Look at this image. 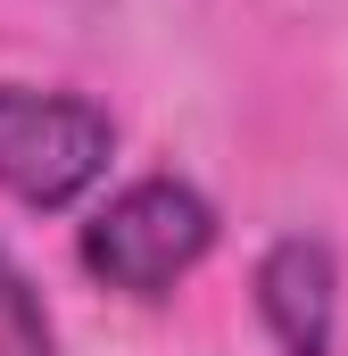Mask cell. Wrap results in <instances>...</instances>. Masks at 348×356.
Here are the masks:
<instances>
[{"label":"cell","mask_w":348,"mask_h":356,"mask_svg":"<svg viewBox=\"0 0 348 356\" xmlns=\"http://www.w3.org/2000/svg\"><path fill=\"white\" fill-rule=\"evenodd\" d=\"M207 249H216V207L182 175L125 182L84 224V273L125 298H174V282H191Z\"/></svg>","instance_id":"6da1fadb"},{"label":"cell","mask_w":348,"mask_h":356,"mask_svg":"<svg viewBox=\"0 0 348 356\" xmlns=\"http://www.w3.org/2000/svg\"><path fill=\"white\" fill-rule=\"evenodd\" d=\"M116 158L108 108L84 91H42V83H0V191L17 207H75Z\"/></svg>","instance_id":"7a4b0ae2"},{"label":"cell","mask_w":348,"mask_h":356,"mask_svg":"<svg viewBox=\"0 0 348 356\" xmlns=\"http://www.w3.org/2000/svg\"><path fill=\"white\" fill-rule=\"evenodd\" d=\"M258 315L282 356H332L340 332V257L315 232H282L258 257Z\"/></svg>","instance_id":"3957f363"},{"label":"cell","mask_w":348,"mask_h":356,"mask_svg":"<svg viewBox=\"0 0 348 356\" xmlns=\"http://www.w3.org/2000/svg\"><path fill=\"white\" fill-rule=\"evenodd\" d=\"M0 356H58V323L8 249H0Z\"/></svg>","instance_id":"277c9868"}]
</instances>
